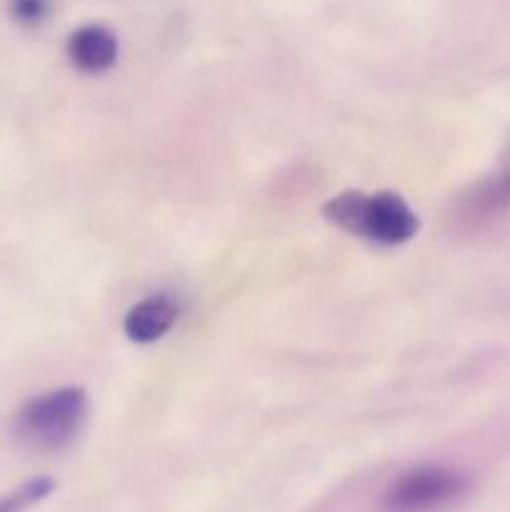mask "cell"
Segmentation results:
<instances>
[{
	"label": "cell",
	"instance_id": "8992f818",
	"mask_svg": "<svg viewBox=\"0 0 510 512\" xmlns=\"http://www.w3.org/2000/svg\"><path fill=\"white\" fill-rule=\"evenodd\" d=\"M180 308L173 295L155 293L135 303L123 320V330L133 343L148 345L160 340L178 323Z\"/></svg>",
	"mask_w": 510,
	"mask_h": 512
},
{
	"label": "cell",
	"instance_id": "5b68a950",
	"mask_svg": "<svg viewBox=\"0 0 510 512\" xmlns=\"http://www.w3.org/2000/svg\"><path fill=\"white\" fill-rule=\"evenodd\" d=\"M65 53L70 65L80 73H108L118 63V38L105 25H83L70 33Z\"/></svg>",
	"mask_w": 510,
	"mask_h": 512
},
{
	"label": "cell",
	"instance_id": "ba28073f",
	"mask_svg": "<svg viewBox=\"0 0 510 512\" xmlns=\"http://www.w3.org/2000/svg\"><path fill=\"white\" fill-rule=\"evenodd\" d=\"M53 0H8V13L23 28H38L50 18Z\"/></svg>",
	"mask_w": 510,
	"mask_h": 512
},
{
	"label": "cell",
	"instance_id": "6da1fadb",
	"mask_svg": "<svg viewBox=\"0 0 510 512\" xmlns=\"http://www.w3.org/2000/svg\"><path fill=\"white\" fill-rule=\"evenodd\" d=\"M323 218L335 228L378 245L408 243L418 233V215L393 190H345L323 205Z\"/></svg>",
	"mask_w": 510,
	"mask_h": 512
},
{
	"label": "cell",
	"instance_id": "52a82bcc",
	"mask_svg": "<svg viewBox=\"0 0 510 512\" xmlns=\"http://www.w3.org/2000/svg\"><path fill=\"white\" fill-rule=\"evenodd\" d=\"M53 490H55V480L45 478V475H40V478H33V480H25L23 485H18V488L10 490L8 495H3V498H0V512L30 510L33 505L43 503V500L48 498Z\"/></svg>",
	"mask_w": 510,
	"mask_h": 512
},
{
	"label": "cell",
	"instance_id": "3957f363",
	"mask_svg": "<svg viewBox=\"0 0 510 512\" xmlns=\"http://www.w3.org/2000/svg\"><path fill=\"white\" fill-rule=\"evenodd\" d=\"M468 478L448 465H413L385 488L383 512H443L468 493Z\"/></svg>",
	"mask_w": 510,
	"mask_h": 512
},
{
	"label": "cell",
	"instance_id": "277c9868",
	"mask_svg": "<svg viewBox=\"0 0 510 512\" xmlns=\"http://www.w3.org/2000/svg\"><path fill=\"white\" fill-rule=\"evenodd\" d=\"M510 215V145L493 173L470 185L458 200V218L465 225H488Z\"/></svg>",
	"mask_w": 510,
	"mask_h": 512
},
{
	"label": "cell",
	"instance_id": "7a4b0ae2",
	"mask_svg": "<svg viewBox=\"0 0 510 512\" xmlns=\"http://www.w3.org/2000/svg\"><path fill=\"white\" fill-rule=\"evenodd\" d=\"M88 418V395L78 385L48 390L30 398L15 413L13 435L23 448L55 453L78 438Z\"/></svg>",
	"mask_w": 510,
	"mask_h": 512
}]
</instances>
